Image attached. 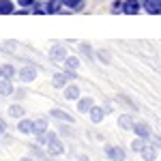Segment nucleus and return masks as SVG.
Returning a JSON list of instances; mask_svg holds the SVG:
<instances>
[{
    "mask_svg": "<svg viewBox=\"0 0 161 161\" xmlns=\"http://www.w3.org/2000/svg\"><path fill=\"white\" fill-rule=\"evenodd\" d=\"M71 77H75V73H73V71L56 73L54 77H52V84H54V88H67V82H69Z\"/></svg>",
    "mask_w": 161,
    "mask_h": 161,
    "instance_id": "obj_1",
    "label": "nucleus"
},
{
    "mask_svg": "<svg viewBox=\"0 0 161 161\" xmlns=\"http://www.w3.org/2000/svg\"><path fill=\"white\" fill-rule=\"evenodd\" d=\"M133 131H136V136L137 137H150L153 136V129H150V125L148 123H144V120H136V125H133Z\"/></svg>",
    "mask_w": 161,
    "mask_h": 161,
    "instance_id": "obj_2",
    "label": "nucleus"
},
{
    "mask_svg": "<svg viewBox=\"0 0 161 161\" xmlns=\"http://www.w3.org/2000/svg\"><path fill=\"white\" fill-rule=\"evenodd\" d=\"M105 155H108L112 161H125V157H127V153H125L120 146H112V144L105 146Z\"/></svg>",
    "mask_w": 161,
    "mask_h": 161,
    "instance_id": "obj_3",
    "label": "nucleus"
},
{
    "mask_svg": "<svg viewBox=\"0 0 161 161\" xmlns=\"http://www.w3.org/2000/svg\"><path fill=\"white\" fill-rule=\"evenodd\" d=\"M50 58L54 62H64L69 58V56H67V47H64V45H54L50 50Z\"/></svg>",
    "mask_w": 161,
    "mask_h": 161,
    "instance_id": "obj_4",
    "label": "nucleus"
},
{
    "mask_svg": "<svg viewBox=\"0 0 161 161\" xmlns=\"http://www.w3.org/2000/svg\"><path fill=\"white\" fill-rule=\"evenodd\" d=\"M45 150H47V155H50V157H58V155L64 153V144H62L58 137H54L50 144H47V148H45Z\"/></svg>",
    "mask_w": 161,
    "mask_h": 161,
    "instance_id": "obj_5",
    "label": "nucleus"
},
{
    "mask_svg": "<svg viewBox=\"0 0 161 161\" xmlns=\"http://www.w3.org/2000/svg\"><path fill=\"white\" fill-rule=\"evenodd\" d=\"M35 77H37V69H35V67H30V64H26L24 69L19 71V80H22L24 84H28V82H32Z\"/></svg>",
    "mask_w": 161,
    "mask_h": 161,
    "instance_id": "obj_6",
    "label": "nucleus"
},
{
    "mask_svg": "<svg viewBox=\"0 0 161 161\" xmlns=\"http://www.w3.org/2000/svg\"><path fill=\"white\" fill-rule=\"evenodd\" d=\"M17 131L19 133H35V120H28V118H22L19 125H17Z\"/></svg>",
    "mask_w": 161,
    "mask_h": 161,
    "instance_id": "obj_7",
    "label": "nucleus"
},
{
    "mask_svg": "<svg viewBox=\"0 0 161 161\" xmlns=\"http://www.w3.org/2000/svg\"><path fill=\"white\" fill-rule=\"evenodd\" d=\"M140 155L144 157V161H155L157 159V146H155V144H146Z\"/></svg>",
    "mask_w": 161,
    "mask_h": 161,
    "instance_id": "obj_8",
    "label": "nucleus"
},
{
    "mask_svg": "<svg viewBox=\"0 0 161 161\" xmlns=\"http://www.w3.org/2000/svg\"><path fill=\"white\" fill-rule=\"evenodd\" d=\"M144 9L148 13H161V0H144Z\"/></svg>",
    "mask_w": 161,
    "mask_h": 161,
    "instance_id": "obj_9",
    "label": "nucleus"
},
{
    "mask_svg": "<svg viewBox=\"0 0 161 161\" xmlns=\"http://www.w3.org/2000/svg\"><path fill=\"white\" fill-rule=\"evenodd\" d=\"M92 108H95V103H92V99H90V97H84V99L77 101V110L84 112V114H86V112H90Z\"/></svg>",
    "mask_w": 161,
    "mask_h": 161,
    "instance_id": "obj_10",
    "label": "nucleus"
},
{
    "mask_svg": "<svg viewBox=\"0 0 161 161\" xmlns=\"http://www.w3.org/2000/svg\"><path fill=\"white\" fill-rule=\"evenodd\" d=\"M137 11H140V2H137V0H127V2H125V9H123V13L136 15Z\"/></svg>",
    "mask_w": 161,
    "mask_h": 161,
    "instance_id": "obj_11",
    "label": "nucleus"
},
{
    "mask_svg": "<svg viewBox=\"0 0 161 161\" xmlns=\"http://www.w3.org/2000/svg\"><path fill=\"white\" fill-rule=\"evenodd\" d=\"M118 125H120L123 129H133L136 120H133V116H131V114H123V116L118 118Z\"/></svg>",
    "mask_w": 161,
    "mask_h": 161,
    "instance_id": "obj_12",
    "label": "nucleus"
},
{
    "mask_svg": "<svg viewBox=\"0 0 161 161\" xmlns=\"http://www.w3.org/2000/svg\"><path fill=\"white\" fill-rule=\"evenodd\" d=\"M88 114H90V120H92V123H101L103 116H105V110H103V108H92Z\"/></svg>",
    "mask_w": 161,
    "mask_h": 161,
    "instance_id": "obj_13",
    "label": "nucleus"
},
{
    "mask_svg": "<svg viewBox=\"0 0 161 161\" xmlns=\"http://www.w3.org/2000/svg\"><path fill=\"white\" fill-rule=\"evenodd\" d=\"M11 92H13L11 80H0V95H2V97H9Z\"/></svg>",
    "mask_w": 161,
    "mask_h": 161,
    "instance_id": "obj_14",
    "label": "nucleus"
},
{
    "mask_svg": "<svg viewBox=\"0 0 161 161\" xmlns=\"http://www.w3.org/2000/svg\"><path fill=\"white\" fill-rule=\"evenodd\" d=\"M80 97V88L77 86H67L64 88V99H69V101H73Z\"/></svg>",
    "mask_w": 161,
    "mask_h": 161,
    "instance_id": "obj_15",
    "label": "nucleus"
},
{
    "mask_svg": "<svg viewBox=\"0 0 161 161\" xmlns=\"http://www.w3.org/2000/svg\"><path fill=\"white\" fill-rule=\"evenodd\" d=\"M13 2L11 0H0V15H9V13H13Z\"/></svg>",
    "mask_w": 161,
    "mask_h": 161,
    "instance_id": "obj_16",
    "label": "nucleus"
},
{
    "mask_svg": "<svg viewBox=\"0 0 161 161\" xmlns=\"http://www.w3.org/2000/svg\"><path fill=\"white\" fill-rule=\"evenodd\" d=\"M62 4L67 9H73V11H80L84 7V0H62Z\"/></svg>",
    "mask_w": 161,
    "mask_h": 161,
    "instance_id": "obj_17",
    "label": "nucleus"
},
{
    "mask_svg": "<svg viewBox=\"0 0 161 161\" xmlns=\"http://www.w3.org/2000/svg\"><path fill=\"white\" fill-rule=\"evenodd\" d=\"M43 131H47V120L45 118H37L35 120V136L43 133Z\"/></svg>",
    "mask_w": 161,
    "mask_h": 161,
    "instance_id": "obj_18",
    "label": "nucleus"
},
{
    "mask_svg": "<svg viewBox=\"0 0 161 161\" xmlns=\"http://www.w3.org/2000/svg\"><path fill=\"white\" fill-rule=\"evenodd\" d=\"M50 114L54 116V118H58V120H67V123H73V118H71V116H69L67 112H62V110H52Z\"/></svg>",
    "mask_w": 161,
    "mask_h": 161,
    "instance_id": "obj_19",
    "label": "nucleus"
},
{
    "mask_svg": "<svg viewBox=\"0 0 161 161\" xmlns=\"http://www.w3.org/2000/svg\"><path fill=\"white\" fill-rule=\"evenodd\" d=\"M62 0H47V13H60Z\"/></svg>",
    "mask_w": 161,
    "mask_h": 161,
    "instance_id": "obj_20",
    "label": "nucleus"
},
{
    "mask_svg": "<svg viewBox=\"0 0 161 161\" xmlns=\"http://www.w3.org/2000/svg\"><path fill=\"white\" fill-rule=\"evenodd\" d=\"M144 146H146L144 137H136V140L131 142V148H133V153H142V150H144Z\"/></svg>",
    "mask_w": 161,
    "mask_h": 161,
    "instance_id": "obj_21",
    "label": "nucleus"
},
{
    "mask_svg": "<svg viewBox=\"0 0 161 161\" xmlns=\"http://www.w3.org/2000/svg\"><path fill=\"white\" fill-rule=\"evenodd\" d=\"M30 153H32V157H37V159H45V157H47V150H41V146H30Z\"/></svg>",
    "mask_w": 161,
    "mask_h": 161,
    "instance_id": "obj_22",
    "label": "nucleus"
},
{
    "mask_svg": "<svg viewBox=\"0 0 161 161\" xmlns=\"http://www.w3.org/2000/svg\"><path fill=\"white\" fill-rule=\"evenodd\" d=\"M9 114H11L13 118H22V116H24V108H22V105H11V108H9Z\"/></svg>",
    "mask_w": 161,
    "mask_h": 161,
    "instance_id": "obj_23",
    "label": "nucleus"
},
{
    "mask_svg": "<svg viewBox=\"0 0 161 161\" xmlns=\"http://www.w3.org/2000/svg\"><path fill=\"white\" fill-rule=\"evenodd\" d=\"M13 75H15V69H13L11 64H4L2 67V77L4 80H13Z\"/></svg>",
    "mask_w": 161,
    "mask_h": 161,
    "instance_id": "obj_24",
    "label": "nucleus"
},
{
    "mask_svg": "<svg viewBox=\"0 0 161 161\" xmlns=\"http://www.w3.org/2000/svg\"><path fill=\"white\" fill-rule=\"evenodd\" d=\"M64 64H67V69H69V71H75V69L80 67V60H77V58H73V56H69V58L64 60Z\"/></svg>",
    "mask_w": 161,
    "mask_h": 161,
    "instance_id": "obj_25",
    "label": "nucleus"
},
{
    "mask_svg": "<svg viewBox=\"0 0 161 161\" xmlns=\"http://www.w3.org/2000/svg\"><path fill=\"white\" fill-rule=\"evenodd\" d=\"M32 13H37V15H41V13H47V4L35 2V4H32Z\"/></svg>",
    "mask_w": 161,
    "mask_h": 161,
    "instance_id": "obj_26",
    "label": "nucleus"
},
{
    "mask_svg": "<svg viewBox=\"0 0 161 161\" xmlns=\"http://www.w3.org/2000/svg\"><path fill=\"white\" fill-rule=\"evenodd\" d=\"M17 2H19L22 7H32V4H35V0H17Z\"/></svg>",
    "mask_w": 161,
    "mask_h": 161,
    "instance_id": "obj_27",
    "label": "nucleus"
},
{
    "mask_svg": "<svg viewBox=\"0 0 161 161\" xmlns=\"http://www.w3.org/2000/svg\"><path fill=\"white\" fill-rule=\"evenodd\" d=\"M80 50H82V54H86V56H90V47H88V45H82Z\"/></svg>",
    "mask_w": 161,
    "mask_h": 161,
    "instance_id": "obj_28",
    "label": "nucleus"
},
{
    "mask_svg": "<svg viewBox=\"0 0 161 161\" xmlns=\"http://www.w3.org/2000/svg\"><path fill=\"white\" fill-rule=\"evenodd\" d=\"M4 131H7V123L0 118V133H4Z\"/></svg>",
    "mask_w": 161,
    "mask_h": 161,
    "instance_id": "obj_29",
    "label": "nucleus"
},
{
    "mask_svg": "<svg viewBox=\"0 0 161 161\" xmlns=\"http://www.w3.org/2000/svg\"><path fill=\"white\" fill-rule=\"evenodd\" d=\"M77 161H88V157H86V155H82V157H80Z\"/></svg>",
    "mask_w": 161,
    "mask_h": 161,
    "instance_id": "obj_30",
    "label": "nucleus"
},
{
    "mask_svg": "<svg viewBox=\"0 0 161 161\" xmlns=\"http://www.w3.org/2000/svg\"><path fill=\"white\" fill-rule=\"evenodd\" d=\"M19 161H32V159H30V157H22Z\"/></svg>",
    "mask_w": 161,
    "mask_h": 161,
    "instance_id": "obj_31",
    "label": "nucleus"
},
{
    "mask_svg": "<svg viewBox=\"0 0 161 161\" xmlns=\"http://www.w3.org/2000/svg\"><path fill=\"white\" fill-rule=\"evenodd\" d=\"M0 77H2V67H0Z\"/></svg>",
    "mask_w": 161,
    "mask_h": 161,
    "instance_id": "obj_32",
    "label": "nucleus"
}]
</instances>
